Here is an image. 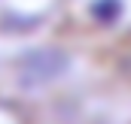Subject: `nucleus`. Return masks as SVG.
<instances>
[{
	"instance_id": "nucleus-1",
	"label": "nucleus",
	"mask_w": 131,
	"mask_h": 124,
	"mask_svg": "<svg viewBox=\"0 0 131 124\" xmlns=\"http://www.w3.org/2000/svg\"><path fill=\"white\" fill-rule=\"evenodd\" d=\"M0 3H3V0H0Z\"/></svg>"
}]
</instances>
